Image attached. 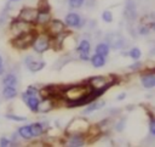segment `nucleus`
<instances>
[{
    "label": "nucleus",
    "mask_w": 155,
    "mask_h": 147,
    "mask_svg": "<svg viewBox=\"0 0 155 147\" xmlns=\"http://www.w3.org/2000/svg\"><path fill=\"white\" fill-rule=\"evenodd\" d=\"M91 91V87L88 85H84V84H79V85H71L68 86L67 89H64L62 91V96L68 101V102H73L76 100L82 98L84 96H86L88 92Z\"/></svg>",
    "instance_id": "1"
},
{
    "label": "nucleus",
    "mask_w": 155,
    "mask_h": 147,
    "mask_svg": "<svg viewBox=\"0 0 155 147\" xmlns=\"http://www.w3.org/2000/svg\"><path fill=\"white\" fill-rule=\"evenodd\" d=\"M31 46H33L34 51L38 52V53L45 52V51L48 50L50 46H51L50 36L46 35V34H40V35L35 36L34 40H33V43H31Z\"/></svg>",
    "instance_id": "2"
},
{
    "label": "nucleus",
    "mask_w": 155,
    "mask_h": 147,
    "mask_svg": "<svg viewBox=\"0 0 155 147\" xmlns=\"http://www.w3.org/2000/svg\"><path fill=\"white\" fill-rule=\"evenodd\" d=\"M34 38H35V34H34L31 30H29V32H27V33H23V34H19V35L15 36L12 44H13L16 47H18V49H25V47H28L29 45H31Z\"/></svg>",
    "instance_id": "3"
},
{
    "label": "nucleus",
    "mask_w": 155,
    "mask_h": 147,
    "mask_svg": "<svg viewBox=\"0 0 155 147\" xmlns=\"http://www.w3.org/2000/svg\"><path fill=\"white\" fill-rule=\"evenodd\" d=\"M113 83H114L113 79L109 80L107 77H101V75H98V77H92V78H90V80H88V86H90L92 90H102V89L107 90L110 85H113Z\"/></svg>",
    "instance_id": "4"
},
{
    "label": "nucleus",
    "mask_w": 155,
    "mask_h": 147,
    "mask_svg": "<svg viewBox=\"0 0 155 147\" xmlns=\"http://www.w3.org/2000/svg\"><path fill=\"white\" fill-rule=\"evenodd\" d=\"M87 130H88V124L87 120L84 118L74 119L67 128V131L69 134H84Z\"/></svg>",
    "instance_id": "5"
},
{
    "label": "nucleus",
    "mask_w": 155,
    "mask_h": 147,
    "mask_svg": "<svg viewBox=\"0 0 155 147\" xmlns=\"http://www.w3.org/2000/svg\"><path fill=\"white\" fill-rule=\"evenodd\" d=\"M64 30V23L59 19H50L47 23V35L48 36H57Z\"/></svg>",
    "instance_id": "6"
},
{
    "label": "nucleus",
    "mask_w": 155,
    "mask_h": 147,
    "mask_svg": "<svg viewBox=\"0 0 155 147\" xmlns=\"http://www.w3.org/2000/svg\"><path fill=\"white\" fill-rule=\"evenodd\" d=\"M30 28H31V27H30V23L24 22V21H22V19H17V21H15V22L11 24V33H12L15 36H17V35H19V34H23V33L29 32Z\"/></svg>",
    "instance_id": "7"
},
{
    "label": "nucleus",
    "mask_w": 155,
    "mask_h": 147,
    "mask_svg": "<svg viewBox=\"0 0 155 147\" xmlns=\"http://www.w3.org/2000/svg\"><path fill=\"white\" fill-rule=\"evenodd\" d=\"M38 16V10L33 7H24L19 12V19L28 22V23H34Z\"/></svg>",
    "instance_id": "8"
},
{
    "label": "nucleus",
    "mask_w": 155,
    "mask_h": 147,
    "mask_svg": "<svg viewBox=\"0 0 155 147\" xmlns=\"http://www.w3.org/2000/svg\"><path fill=\"white\" fill-rule=\"evenodd\" d=\"M105 40L107 44L113 49H121L125 45V40L120 34H109L108 38H105Z\"/></svg>",
    "instance_id": "9"
},
{
    "label": "nucleus",
    "mask_w": 155,
    "mask_h": 147,
    "mask_svg": "<svg viewBox=\"0 0 155 147\" xmlns=\"http://www.w3.org/2000/svg\"><path fill=\"white\" fill-rule=\"evenodd\" d=\"M65 23L69 27H75V28L82 27V19H81L80 15H78L75 12H69L65 16Z\"/></svg>",
    "instance_id": "10"
},
{
    "label": "nucleus",
    "mask_w": 155,
    "mask_h": 147,
    "mask_svg": "<svg viewBox=\"0 0 155 147\" xmlns=\"http://www.w3.org/2000/svg\"><path fill=\"white\" fill-rule=\"evenodd\" d=\"M25 64L29 68V70H31V72H39L45 67L44 61H36V60H34L33 56L25 57Z\"/></svg>",
    "instance_id": "11"
},
{
    "label": "nucleus",
    "mask_w": 155,
    "mask_h": 147,
    "mask_svg": "<svg viewBox=\"0 0 155 147\" xmlns=\"http://www.w3.org/2000/svg\"><path fill=\"white\" fill-rule=\"evenodd\" d=\"M140 81L145 89H153L155 86V73L154 70L147 72L140 77Z\"/></svg>",
    "instance_id": "12"
},
{
    "label": "nucleus",
    "mask_w": 155,
    "mask_h": 147,
    "mask_svg": "<svg viewBox=\"0 0 155 147\" xmlns=\"http://www.w3.org/2000/svg\"><path fill=\"white\" fill-rule=\"evenodd\" d=\"M53 106H54L53 100L50 98V97H45L41 101H39L36 112H39V113H47L48 111H51L53 108Z\"/></svg>",
    "instance_id": "13"
},
{
    "label": "nucleus",
    "mask_w": 155,
    "mask_h": 147,
    "mask_svg": "<svg viewBox=\"0 0 155 147\" xmlns=\"http://www.w3.org/2000/svg\"><path fill=\"white\" fill-rule=\"evenodd\" d=\"M85 145V137L82 134H70L68 138V146L70 147H81Z\"/></svg>",
    "instance_id": "14"
},
{
    "label": "nucleus",
    "mask_w": 155,
    "mask_h": 147,
    "mask_svg": "<svg viewBox=\"0 0 155 147\" xmlns=\"http://www.w3.org/2000/svg\"><path fill=\"white\" fill-rule=\"evenodd\" d=\"M125 15H126V17L130 21H132V19L136 18L137 12H136V4L133 2V0H127L126 7H125Z\"/></svg>",
    "instance_id": "15"
},
{
    "label": "nucleus",
    "mask_w": 155,
    "mask_h": 147,
    "mask_svg": "<svg viewBox=\"0 0 155 147\" xmlns=\"http://www.w3.org/2000/svg\"><path fill=\"white\" fill-rule=\"evenodd\" d=\"M29 129H30V132H31V136L33 137H38V136H41L45 131V125L42 123H33L29 125Z\"/></svg>",
    "instance_id": "16"
},
{
    "label": "nucleus",
    "mask_w": 155,
    "mask_h": 147,
    "mask_svg": "<svg viewBox=\"0 0 155 147\" xmlns=\"http://www.w3.org/2000/svg\"><path fill=\"white\" fill-rule=\"evenodd\" d=\"M51 19V16H50V12L48 11H38V16H36V19L35 22L40 26H46Z\"/></svg>",
    "instance_id": "17"
},
{
    "label": "nucleus",
    "mask_w": 155,
    "mask_h": 147,
    "mask_svg": "<svg viewBox=\"0 0 155 147\" xmlns=\"http://www.w3.org/2000/svg\"><path fill=\"white\" fill-rule=\"evenodd\" d=\"M103 106H104V101H102V100H94V101H92V102L88 103V106L85 108L84 113H85V114H88V113H91V112H93V111L101 109Z\"/></svg>",
    "instance_id": "18"
},
{
    "label": "nucleus",
    "mask_w": 155,
    "mask_h": 147,
    "mask_svg": "<svg viewBox=\"0 0 155 147\" xmlns=\"http://www.w3.org/2000/svg\"><path fill=\"white\" fill-rule=\"evenodd\" d=\"M2 96H4V98H6V100H12V98H15V97L17 96L16 86H4Z\"/></svg>",
    "instance_id": "19"
},
{
    "label": "nucleus",
    "mask_w": 155,
    "mask_h": 147,
    "mask_svg": "<svg viewBox=\"0 0 155 147\" xmlns=\"http://www.w3.org/2000/svg\"><path fill=\"white\" fill-rule=\"evenodd\" d=\"M91 63H92V66L94 68H101V67H103L105 64V57L102 56V55L96 53V55H93L91 57Z\"/></svg>",
    "instance_id": "20"
},
{
    "label": "nucleus",
    "mask_w": 155,
    "mask_h": 147,
    "mask_svg": "<svg viewBox=\"0 0 155 147\" xmlns=\"http://www.w3.org/2000/svg\"><path fill=\"white\" fill-rule=\"evenodd\" d=\"M17 83H18V79H17V77H16L15 74H12V73L5 75L4 79H2V85H4V86H16Z\"/></svg>",
    "instance_id": "21"
},
{
    "label": "nucleus",
    "mask_w": 155,
    "mask_h": 147,
    "mask_svg": "<svg viewBox=\"0 0 155 147\" xmlns=\"http://www.w3.org/2000/svg\"><path fill=\"white\" fill-rule=\"evenodd\" d=\"M109 51H110V46L107 43H101L96 46V53L102 55L104 57H107L109 55Z\"/></svg>",
    "instance_id": "22"
},
{
    "label": "nucleus",
    "mask_w": 155,
    "mask_h": 147,
    "mask_svg": "<svg viewBox=\"0 0 155 147\" xmlns=\"http://www.w3.org/2000/svg\"><path fill=\"white\" fill-rule=\"evenodd\" d=\"M28 106V108L31 111V112H36V108H38V103H39V100L36 96H28L27 100L24 101Z\"/></svg>",
    "instance_id": "23"
},
{
    "label": "nucleus",
    "mask_w": 155,
    "mask_h": 147,
    "mask_svg": "<svg viewBox=\"0 0 155 147\" xmlns=\"http://www.w3.org/2000/svg\"><path fill=\"white\" fill-rule=\"evenodd\" d=\"M18 135L24 138V140H30L33 136H31V132H30V129H29V125H24V126H21L18 129Z\"/></svg>",
    "instance_id": "24"
},
{
    "label": "nucleus",
    "mask_w": 155,
    "mask_h": 147,
    "mask_svg": "<svg viewBox=\"0 0 155 147\" xmlns=\"http://www.w3.org/2000/svg\"><path fill=\"white\" fill-rule=\"evenodd\" d=\"M76 49H78V51L80 53H82V52H90V49H91L90 41L88 40H81L80 44H79V46Z\"/></svg>",
    "instance_id": "25"
},
{
    "label": "nucleus",
    "mask_w": 155,
    "mask_h": 147,
    "mask_svg": "<svg viewBox=\"0 0 155 147\" xmlns=\"http://www.w3.org/2000/svg\"><path fill=\"white\" fill-rule=\"evenodd\" d=\"M128 56H130L132 60L138 61V60L140 58V56H142V52H140V50H139L138 47H132V49L128 51Z\"/></svg>",
    "instance_id": "26"
},
{
    "label": "nucleus",
    "mask_w": 155,
    "mask_h": 147,
    "mask_svg": "<svg viewBox=\"0 0 155 147\" xmlns=\"http://www.w3.org/2000/svg\"><path fill=\"white\" fill-rule=\"evenodd\" d=\"M38 11H50V4L47 0H39Z\"/></svg>",
    "instance_id": "27"
},
{
    "label": "nucleus",
    "mask_w": 155,
    "mask_h": 147,
    "mask_svg": "<svg viewBox=\"0 0 155 147\" xmlns=\"http://www.w3.org/2000/svg\"><path fill=\"white\" fill-rule=\"evenodd\" d=\"M149 131L150 135H155V119L153 113H149Z\"/></svg>",
    "instance_id": "28"
},
{
    "label": "nucleus",
    "mask_w": 155,
    "mask_h": 147,
    "mask_svg": "<svg viewBox=\"0 0 155 147\" xmlns=\"http://www.w3.org/2000/svg\"><path fill=\"white\" fill-rule=\"evenodd\" d=\"M102 19H103L104 22H107V23H110V22L113 21V15H111V12H110V11H104V12L102 13Z\"/></svg>",
    "instance_id": "29"
},
{
    "label": "nucleus",
    "mask_w": 155,
    "mask_h": 147,
    "mask_svg": "<svg viewBox=\"0 0 155 147\" xmlns=\"http://www.w3.org/2000/svg\"><path fill=\"white\" fill-rule=\"evenodd\" d=\"M6 118H7V119H11V120H16V121H24V120L27 119L25 117L16 115V114H6Z\"/></svg>",
    "instance_id": "30"
},
{
    "label": "nucleus",
    "mask_w": 155,
    "mask_h": 147,
    "mask_svg": "<svg viewBox=\"0 0 155 147\" xmlns=\"http://www.w3.org/2000/svg\"><path fill=\"white\" fill-rule=\"evenodd\" d=\"M85 0H69V6L73 9H78L80 6H82Z\"/></svg>",
    "instance_id": "31"
},
{
    "label": "nucleus",
    "mask_w": 155,
    "mask_h": 147,
    "mask_svg": "<svg viewBox=\"0 0 155 147\" xmlns=\"http://www.w3.org/2000/svg\"><path fill=\"white\" fill-rule=\"evenodd\" d=\"M38 89L36 87H34V86H29L28 89H27V91L24 92L27 96H36L38 95Z\"/></svg>",
    "instance_id": "32"
},
{
    "label": "nucleus",
    "mask_w": 155,
    "mask_h": 147,
    "mask_svg": "<svg viewBox=\"0 0 155 147\" xmlns=\"http://www.w3.org/2000/svg\"><path fill=\"white\" fill-rule=\"evenodd\" d=\"M12 143H11V140H8V138H6V137H1L0 138V146L1 147H8V146H11Z\"/></svg>",
    "instance_id": "33"
},
{
    "label": "nucleus",
    "mask_w": 155,
    "mask_h": 147,
    "mask_svg": "<svg viewBox=\"0 0 155 147\" xmlns=\"http://www.w3.org/2000/svg\"><path fill=\"white\" fill-rule=\"evenodd\" d=\"M149 32H150V29H149L148 26H142V27L139 28V33H140V35H147V34H149Z\"/></svg>",
    "instance_id": "34"
},
{
    "label": "nucleus",
    "mask_w": 155,
    "mask_h": 147,
    "mask_svg": "<svg viewBox=\"0 0 155 147\" xmlns=\"http://www.w3.org/2000/svg\"><path fill=\"white\" fill-rule=\"evenodd\" d=\"M88 53H90V52H82V53H80V58H81L82 61H88V60H90Z\"/></svg>",
    "instance_id": "35"
},
{
    "label": "nucleus",
    "mask_w": 155,
    "mask_h": 147,
    "mask_svg": "<svg viewBox=\"0 0 155 147\" xmlns=\"http://www.w3.org/2000/svg\"><path fill=\"white\" fill-rule=\"evenodd\" d=\"M140 67H142V63H140V62H136V63H133L132 66H130V68L133 69V70H137V69H139Z\"/></svg>",
    "instance_id": "36"
},
{
    "label": "nucleus",
    "mask_w": 155,
    "mask_h": 147,
    "mask_svg": "<svg viewBox=\"0 0 155 147\" xmlns=\"http://www.w3.org/2000/svg\"><path fill=\"white\" fill-rule=\"evenodd\" d=\"M125 97H126V94H121V95L117 96V100H124Z\"/></svg>",
    "instance_id": "37"
},
{
    "label": "nucleus",
    "mask_w": 155,
    "mask_h": 147,
    "mask_svg": "<svg viewBox=\"0 0 155 147\" xmlns=\"http://www.w3.org/2000/svg\"><path fill=\"white\" fill-rule=\"evenodd\" d=\"M4 70H5V69H4V66H2V64H0V75H2V74H4Z\"/></svg>",
    "instance_id": "38"
},
{
    "label": "nucleus",
    "mask_w": 155,
    "mask_h": 147,
    "mask_svg": "<svg viewBox=\"0 0 155 147\" xmlns=\"http://www.w3.org/2000/svg\"><path fill=\"white\" fill-rule=\"evenodd\" d=\"M0 64H2V56L0 55Z\"/></svg>",
    "instance_id": "39"
},
{
    "label": "nucleus",
    "mask_w": 155,
    "mask_h": 147,
    "mask_svg": "<svg viewBox=\"0 0 155 147\" xmlns=\"http://www.w3.org/2000/svg\"><path fill=\"white\" fill-rule=\"evenodd\" d=\"M10 1H19V0H10Z\"/></svg>",
    "instance_id": "40"
}]
</instances>
